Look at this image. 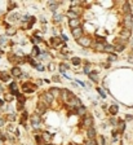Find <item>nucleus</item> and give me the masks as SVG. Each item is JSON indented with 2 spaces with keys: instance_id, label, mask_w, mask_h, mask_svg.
Wrapping results in <instances>:
<instances>
[{
  "instance_id": "f257e3e1",
  "label": "nucleus",
  "mask_w": 133,
  "mask_h": 145,
  "mask_svg": "<svg viewBox=\"0 0 133 145\" xmlns=\"http://www.w3.org/2000/svg\"><path fill=\"white\" fill-rule=\"evenodd\" d=\"M123 25H124V27L127 29V30H131V29H132V25H133V16H132V13L124 14Z\"/></svg>"
},
{
  "instance_id": "f03ea898",
  "label": "nucleus",
  "mask_w": 133,
  "mask_h": 145,
  "mask_svg": "<svg viewBox=\"0 0 133 145\" xmlns=\"http://www.w3.org/2000/svg\"><path fill=\"white\" fill-rule=\"evenodd\" d=\"M78 43H79L80 45H83V47L88 48V47H90V44H92V40H90L88 36H82L80 39H78Z\"/></svg>"
},
{
  "instance_id": "7ed1b4c3",
  "label": "nucleus",
  "mask_w": 133,
  "mask_h": 145,
  "mask_svg": "<svg viewBox=\"0 0 133 145\" xmlns=\"http://www.w3.org/2000/svg\"><path fill=\"white\" fill-rule=\"evenodd\" d=\"M53 96H52L50 93H49V92H44V93L42 95V96H40V100H42V101H44L45 104H48V105H49V104L52 102V101H53Z\"/></svg>"
},
{
  "instance_id": "20e7f679",
  "label": "nucleus",
  "mask_w": 133,
  "mask_h": 145,
  "mask_svg": "<svg viewBox=\"0 0 133 145\" xmlns=\"http://www.w3.org/2000/svg\"><path fill=\"white\" fill-rule=\"evenodd\" d=\"M31 123L34 128H39L40 127V118H39V114H32L31 115Z\"/></svg>"
},
{
  "instance_id": "39448f33",
  "label": "nucleus",
  "mask_w": 133,
  "mask_h": 145,
  "mask_svg": "<svg viewBox=\"0 0 133 145\" xmlns=\"http://www.w3.org/2000/svg\"><path fill=\"white\" fill-rule=\"evenodd\" d=\"M92 124H93V120H92V118L89 117V115H84V119H83V126L85 127V128H90Z\"/></svg>"
},
{
  "instance_id": "423d86ee",
  "label": "nucleus",
  "mask_w": 133,
  "mask_h": 145,
  "mask_svg": "<svg viewBox=\"0 0 133 145\" xmlns=\"http://www.w3.org/2000/svg\"><path fill=\"white\" fill-rule=\"evenodd\" d=\"M83 35V30H82V27H78V29H74L72 30V36L75 39H80Z\"/></svg>"
},
{
  "instance_id": "0eeeda50",
  "label": "nucleus",
  "mask_w": 133,
  "mask_h": 145,
  "mask_svg": "<svg viewBox=\"0 0 133 145\" xmlns=\"http://www.w3.org/2000/svg\"><path fill=\"white\" fill-rule=\"evenodd\" d=\"M68 26L72 27V30H74V29L80 27V20L79 18H76V20H70V21H68Z\"/></svg>"
},
{
  "instance_id": "6e6552de",
  "label": "nucleus",
  "mask_w": 133,
  "mask_h": 145,
  "mask_svg": "<svg viewBox=\"0 0 133 145\" xmlns=\"http://www.w3.org/2000/svg\"><path fill=\"white\" fill-rule=\"evenodd\" d=\"M87 136H88L89 140H92V139H94V136H96V130L93 128V127H90V128H88V131H87Z\"/></svg>"
},
{
  "instance_id": "1a4fd4ad",
  "label": "nucleus",
  "mask_w": 133,
  "mask_h": 145,
  "mask_svg": "<svg viewBox=\"0 0 133 145\" xmlns=\"http://www.w3.org/2000/svg\"><path fill=\"white\" fill-rule=\"evenodd\" d=\"M120 36L123 38V40L128 39V38L131 36V30H127V29H124V30H121V32H120Z\"/></svg>"
},
{
  "instance_id": "9d476101",
  "label": "nucleus",
  "mask_w": 133,
  "mask_h": 145,
  "mask_svg": "<svg viewBox=\"0 0 133 145\" xmlns=\"http://www.w3.org/2000/svg\"><path fill=\"white\" fill-rule=\"evenodd\" d=\"M76 112H78V114H79V115H83V117H84L85 113H87V109H85V108L82 105L80 108H78V109H76Z\"/></svg>"
},
{
  "instance_id": "9b49d317",
  "label": "nucleus",
  "mask_w": 133,
  "mask_h": 145,
  "mask_svg": "<svg viewBox=\"0 0 133 145\" xmlns=\"http://www.w3.org/2000/svg\"><path fill=\"white\" fill-rule=\"evenodd\" d=\"M67 17H68L70 20H76L78 17H79V14H76V13L71 12V10H68V12H67Z\"/></svg>"
},
{
  "instance_id": "f8f14e48",
  "label": "nucleus",
  "mask_w": 133,
  "mask_h": 145,
  "mask_svg": "<svg viewBox=\"0 0 133 145\" xmlns=\"http://www.w3.org/2000/svg\"><path fill=\"white\" fill-rule=\"evenodd\" d=\"M48 92H49V93L53 96V97H56L57 95H60V89H58V88H50Z\"/></svg>"
},
{
  "instance_id": "ddd939ff",
  "label": "nucleus",
  "mask_w": 133,
  "mask_h": 145,
  "mask_svg": "<svg viewBox=\"0 0 133 145\" xmlns=\"http://www.w3.org/2000/svg\"><path fill=\"white\" fill-rule=\"evenodd\" d=\"M12 75H13V77H20V75H21V69L20 67H13Z\"/></svg>"
},
{
  "instance_id": "4468645a",
  "label": "nucleus",
  "mask_w": 133,
  "mask_h": 145,
  "mask_svg": "<svg viewBox=\"0 0 133 145\" xmlns=\"http://www.w3.org/2000/svg\"><path fill=\"white\" fill-rule=\"evenodd\" d=\"M53 20H54V22H62V20H63V16H62V14H58V13H54Z\"/></svg>"
},
{
  "instance_id": "2eb2a0df",
  "label": "nucleus",
  "mask_w": 133,
  "mask_h": 145,
  "mask_svg": "<svg viewBox=\"0 0 133 145\" xmlns=\"http://www.w3.org/2000/svg\"><path fill=\"white\" fill-rule=\"evenodd\" d=\"M110 113H111L112 115H115V114H116L118 113V110H119V108L116 106V105H111V106H110Z\"/></svg>"
},
{
  "instance_id": "dca6fc26",
  "label": "nucleus",
  "mask_w": 133,
  "mask_h": 145,
  "mask_svg": "<svg viewBox=\"0 0 133 145\" xmlns=\"http://www.w3.org/2000/svg\"><path fill=\"white\" fill-rule=\"evenodd\" d=\"M105 52H109V53H111V52L115 51V47L114 45H105V49H103Z\"/></svg>"
},
{
  "instance_id": "f3484780",
  "label": "nucleus",
  "mask_w": 133,
  "mask_h": 145,
  "mask_svg": "<svg viewBox=\"0 0 133 145\" xmlns=\"http://www.w3.org/2000/svg\"><path fill=\"white\" fill-rule=\"evenodd\" d=\"M57 7H58V3H50L49 4V9L52 10V12H56Z\"/></svg>"
},
{
  "instance_id": "a211bd4d",
  "label": "nucleus",
  "mask_w": 133,
  "mask_h": 145,
  "mask_svg": "<svg viewBox=\"0 0 133 145\" xmlns=\"http://www.w3.org/2000/svg\"><path fill=\"white\" fill-rule=\"evenodd\" d=\"M124 13H125V14H129V13H131V7H129L128 3L124 4Z\"/></svg>"
},
{
  "instance_id": "6ab92c4d",
  "label": "nucleus",
  "mask_w": 133,
  "mask_h": 145,
  "mask_svg": "<svg viewBox=\"0 0 133 145\" xmlns=\"http://www.w3.org/2000/svg\"><path fill=\"white\" fill-rule=\"evenodd\" d=\"M71 61H72V65H75V66L80 65V62H82V61H80V58H79V57H74V58H72Z\"/></svg>"
},
{
  "instance_id": "aec40b11",
  "label": "nucleus",
  "mask_w": 133,
  "mask_h": 145,
  "mask_svg": "<svg viewBox=\"0 0 133 145\" xmlns=\"http://www.w3.org/2000/svg\"><path fill=\"white\" fill-rule=\"evenodd\" d=\"M67 69H68V66H67V65H65V63H61V65H60V71H61V73H63V74H65V71L67 70Z\"/></svg>"
},
{
  "instance_id": "412c9836",
  "label": "nucleus",
  "mask_w": 133,
  "mask_h": 145,
  "mask_svg": "<svg viewBox=\"0 0 133 145\" xmlns=\"http://www.w3.org/2000/svg\"><path fill=\"white\" fill-rule=\"evenodd\" d=\"M105 45H106V44L97 43V45H96V49H97V51H103V49H105Z\"/></svg>"
},
{
  "instance_id": "4be33fe9",
  "label": "nucleus",
  "mask_w": 133,
  "mask_h": 145,
  "mask_svg": "<svg viewBox=\"0 0 133 145\" xmlns=\"http://www.w3.org/2000/svg\"><path fill=\"white\" fill-rule=\"evenodd\" d=\"M89 78L93 80V82H97V73H89Z\"/></svg>"
},
{
  "instance_id": "5701e85b",
  "label": "nucleus",
  "mask_w": 133,
  "mask_h": 145,
  "mask_svg": "<svg viewBox=\"0 0 133 145\" xmlns=\"http://www.w3.org/2000/svg\"><path fill=\"white\" fill-rule=\"evenodd\" d=\"M9 87H10V89L13 91V93H14V95H17V93H18V92L16 91V88H17V83H12V84H10Z\"/></svg>"
},
{
  "instance_id": "b1692460",
  "label": "nucleus",
  "mask_w": 133,
  "mask_h": 145,
  "mask_svg": "<svg viewBox=\"0 0 133 145\" xmlns=\"http://www.w3.org/2000/svg\"><path fill=\"white\" fill-rule=\"evenodd\" d=\"M43 137H44V140H45V141H49L52 136L49 135V133H48V132H44V133H43Z\"/></svg>"
},
{
  "instance_id": "393cba45",
  "label": "nucleus",
  "mask_w": 133,
  "mask_h": 145,
  "mask_svg": "<svg viewBox=\"0 0 133 145\" xmlns=\"http://www.w3.org/2000/svg\"><path fill=\"white\" fill-rule=\"evenodd\" d=\"M70 10H71V12H74V13H76V14H79L80 12H82V10H80V8H78V7H72Z\"/></svg>"
},
{
  "instance_id": "a878e982",
  "label": "nucleus",
  "mask_w": 133,
  "mask_h": 145,
  "mask_svg": "<svg viewBox=\"0 0 133 145\" xmlns=\"http://www.w3.org/2000/svg\"><path fill=\"white\" fill-rule=\"evenodd\" d=\"M0 78H1L3 80H8V78H9V77H8V75L5 74V73H0Z\"/></svg>"
},
{
  "instance_id": "bb28decb",
  "label": "nucleus",
  "mask_w": 133,
  "mask_h": 145,
  "mask_svg": "<svg viewBox=\"0 0 133 145\" xmlns=\"http://www.w3.org/2000/svg\"><path fill=\"white\" fill-rule=\"evenodd\" d=\"M109 61H110V62L116 61V56H115V55H110V56H109Z\"/></svg>"
},
{
  "instance_id": "cd10ccee",
  "label": "nucleus",
  "mask_w": 133,
  "mask_h": 145,
  "mask_svg": "<svg viewBox=\"0 0 133 145\" xmlns=\"http://www.w3.org/2000/svg\"><path fill=\"white\" fill-rule=\"evenodd\" d=\"M87 145H97V143L94 141V139H92V140H88V141H87Z\"/></svg>"
},
{
  "instance_id": "c85d7f7f",
  "label": "nucleus",
  "mask_w": 133,
  "mask_h": 145,
  "mask_svg": "<svg viewBox=\"0 0 133 145\" xmlns=\"http://www.w3.org/2000/svg\"><path fill=\"white\" fill-rule=\"evenodd\" d=\"M7 34H8V35H14V34H16V30H14V29H9V30L7 31Z\"/></svg>"
},
{
  "instance_id": "c756f323",
  "label": "nucleus",
  "mask_w": 133,
  "mask_h": 145,
  "mask_svg": "<svg viewBox=\"0 0 133 145\" xmlns=\"http://www.w3.org/2000/svg\"><path fill=\"white\" fill-rule=\"evenodd\" d=\"M34 55H35V56H39L40 55V51H39L38 47H34Z\"/></svg>"
},
{
  "instance_id": "7c9ffc66",
  "label": "nucleus",
  "mask_w": 133,
  "mask_h": 145,
  "mask_svg": "<svg viewBox=\"0 0 133 145\" xmlns=\"http://www.w3.org/2000/svg\"><path fill=\"white\" fill-rule=\"evenodd\" d=\"M5 42H7L5 36H0V45H1V44H5Z\"/></svg>"
},
{
  "instance_id": "2f4dec72",
  "label": "nucleus",
  "mask_w": 133,
  "mask_h": 145,
  "mask_svg": "<svg viewBox=\"0 0 133 145\" xmlns=\"http://www.w3.org/2000/svg\"><path fill=\"white\" fill-rule=\"evenodd\" d=\"M97 91H98V93H100V95H101L102 97H106V95H105V92H103V91H102L101 88H97Z\"/></svg>"
},
{
  "instance_id": "473e14b6",
  "label": "nucleus",
  "mask_w": 133,
  "mask_h": 145,
  "mask_svg": "<svg viewBox=\"0 0 133 145\" xmlns=\"http://www.w3.org/2000/svg\"><path fill=\"white\" fill-rule=\"evenodd\" d=\"M84 73L85 74H89V65H88V63H87L85 67H84Z\"/></svg>"
},
{
  "instance_id": "72a5a7b5",
  "label": "nucleus",
  "mask_w": 133,
  "mask_h": 145,
  "mask_svg": "<svg viewBox=\"0 0 133 145\" xmlns=\"http://www.w3.org/2000/svg\"><path fill=\"white\" fill-rule=\"evenodd\" d=\"M125 128V123L124 122H120V131H123Z\"/></svg>"
},
{
  "instance_id": "f704fd0d",
  "label": "nucleus",
  "mask_w": 133,
  "mask_h": 145,
  "mask_svg": "<svg viewBox=\"0 0 133 145\" xmlns=\"http://www.w3.org/2000/svg\"><path fill=\"white\" fill-rule=\"evenodd\" d=\"M110 123H111V124H116V119L111 118V119H110Z\"/></svg>"
},
{
  "instance_id": "c9c22d12",
  "label": "nucleus",
  "mask_w": 133,
  "mask_h": 145,
  "mask_svg": "<svg viewBox=\"0 0 133 145\" xmlns=\"http://www.w3.org/2000/svg\"><path fill=\"white\" fill-rule=\"evenodd\" d=\"M133 119V115H127V120H132Z\"/></svg>"
},
{
  "instance_id": "e433bc0d",
  "label": "nucleus",
  "mask_w": 133,
  "mask_h": 145,
  "mask_svg": "<svg viewBox=\"0 0 133 145\" xmlns=\"http://www.w3.org/2000/svg\"><path fill=\"white\" fill-rule=\"evenodd\" d=\"M101 145H105V137H101Z\"/></svg>"
},
{
  "instance_id": "4c0bfd02",
  "label": "nucleus",
  "mask_w": 133,
  "mask_h": 145,
  "mask_svg": "<svg viewBox=\"0 0 133 145\" xmlns=\"http://www.w3.org/2000/svg\"><path fill=\"white\" fill-rule=\"evenodd\" d=\"M3 124H4V120H3V119H0V126H3Z\"/></svg>"
},
{
  "instance_id": "58836bf2",
  "label": "nucleus",
  "mask_w": 133,
  "mask_h": 145,
  "mask_svg": "<svg viewBox=\"0 0 133 145\" xmlns=\"http://www.w3.org/2000/svg\"><path fill=\"white\" fill-rule=\"evenodd\" d=\"M4 139H5V137H4L3 135H0V140H4Z\"/></svg>"
}]
</instances>
